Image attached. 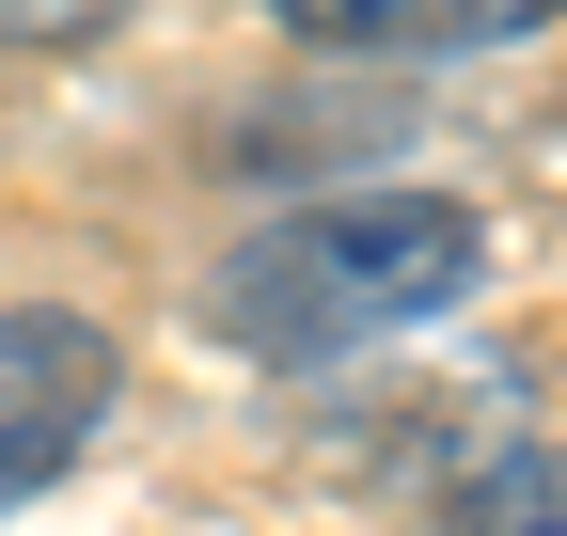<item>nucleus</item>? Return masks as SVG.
Here are the masks:
<instances>
[{
    "mask_svg": "<svg viewBox=\"0 0 567 536\" xmlns=\"http://www.w3.org/2000/svg\"><path fill=\"white\" fill-rule=\"evenodd\" d=\"M488 285V221L442 206V189H331V206H284L252 221L221 268H205V331L268 379H316V363H363L394 331L457 316Z\"/></svg>",
    "mask_w": 567,
    "mask_h": 536,
    "instance_id": "1",
    "label": "nucleus"
},
{
    "mask_svg": "<svg viewBox=\"0 0 567 536\" xmlns=\"http://www.w3.org/2000/svg\"><path fill=\"white\" fill-rule=\"evenodd\" d=\"M111 394H126V363H111V331H95V316H63V300L0 316V520H17V505L63 474V457L111 426Z\"/></svg>",
    "mask_w": 567,
    "mask_h": 536,
    "instance_id": "2",
    "label": "nucleus"
},
{
    "mask_svg": "<svg viewBox=\"0 0 567 536\" xmlns=\"http://www.w3.org/2000/svg\"><path fill=\"white\" fill-rule=\"evenodd\" d=\"M300 48H363V63H473L505 32H551L567 0H268Z\"/></svg>",
    "mask_w": 567,
    "mask_h": 536,
    "instance_id": "3",
    "label": "nucleus"
},
{
    "mask_svg": "<svg viewBox=\"0 0 567 536\" xmlns=\"http://www.w3.org/2000/svg\"><path fill=\"white\" fill-rule=\"evenodd\" d=\"M457 536H567V442H488L457 474Z\"/></svg>",
    "mask_w": 567,
    "mask_h": 536,
    "instance_id": "4",
    "label": "nucleus"
},
{
    "mask_svg": "<svg viewBox=\"0 0 567 536\" xmlns=\"http://www.w3.org/2000/svg\"><path fill=\"white\" fill-rule=\"evenodd\" d=\"M80 17H111V0H0V32H80Z\"/></svg>",
    "mask_w": 567,
    "mask_h": 536,
    "instance_id": "5",
    "label": "nucleus"
}]
</instances>
